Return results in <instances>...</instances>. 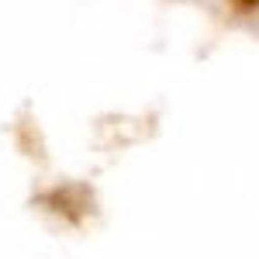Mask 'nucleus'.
Returning <instances> with one entry per match:
<instances>
[]
</instances>
